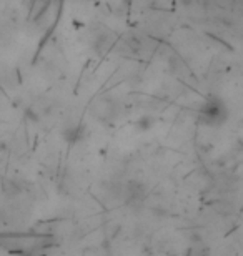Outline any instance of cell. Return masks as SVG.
Returning a JSON list of instances; mask_svg holds the SVG:
<instances>
[{
	"label": "cell",
	"instance_id": "6da1fadb",
	"mask_svg": "<svg viewBox=\"0 0 243 256\" xmlns=\"http://www.w3.org/2000/svg\"><path fill=\"white\" fill-rule=\"evenodd\" d=\"M201 115H203V120L208 125H220L221 122L226 118V108H225V105L221 104V100L213 98V100L205 102Z\"/></svg>",
	"mask_w": 243,
	"mask_h": 256
}]
</instances>
